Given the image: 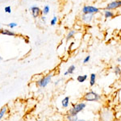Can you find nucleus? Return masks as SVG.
<instances>
[{
	"mask_svg": "<svg viewBox=\"0 0 121 121\" xmlns=\"http://www.w3.org/2000/svg\"><path fill=\"white\" fill-rule=\"evenodd\" d=\"M0 29H1V27H0Z\"/></svg>",
	"mask_w": 121,
	"mask_h": 121,
	"instance_id": "32",
	"label": "nucleus"
},
{
	"mask_svg": "<svg viewBox=\"0 0 121 121\" xmlns=\"http://www.w3.org/2000/svg\"><path fill=\"white\" fill-rule=\"evenodd\" d=\"M76 69V67L74 65H70L69 68H68L67 69V72L69 73V74H73V73H74V70Z\"/></svg>",
	"mask_w": 121,
	"mask_h": 121,
	"instance_id": "16",
	"label": "nucleus"
},
{
	"mask_svg": "<svg viewBox=\"0 0 121 121\" xmlns=\"http://www.w3.org/2000/svg\"><path fill=\"white\" fill-rule=\"evenodd\" d=\"M0 33L1 34H3V35H7V36H15V32H11V31H9V30H2L1 32H0Z\"/></svg>",
	"mask_w": 121,
	"mask_h": 121,
	"instance_id": "12",
	"label": "nucleus"
},
{
	"mask_svg": "<svg viewBox=\"0 0 121 121\" xmlns=\"http://www.w3.org/2000/svg\"><path fill=\"white\" fill-rule=\"evenodd\" d=\"M86 104L84 102L76 103V104H72V107L69 110L68 114L70 115V116H78V114L79 112H82L84 109L86 108Z\"/></svg>",
	"mask_w": 121,
	"mask_h": 121,
	"instance_id": "1",
	"label": "nucleus"
},
{
	"mask_svg": "<svg viewBox=\"0 0 121 121\" xmlns=\"http://www.w3.org/2000/svg\"><path fill=\"white\" fill-rule=\"evenodd\" d=\"M69 100H70V98L69 96H66L61 101V106L63 108H68L69 106Z\"/></svg>",
	"mask_w": 121,
	"mask_h": 121,
	"instance_id": "8",
	"label": "nucleus"
},
{
	"mask_svg": "<svg viewBox=\"0 0 121 121\" xmlns=\"http://www.w3.org/2000/svg\"><path fill=\"white\" fill-rule=\"evenodd\" d=\"M66 120H67V121H77L78 119V116H70V115L68 114L67 116H66Z\"/></svg>",
	"mask_w": 121,
	"mask_h": 121,
	"instance_id": "14",
	"label": "nucleus"
},
{
	"mask_svg": "<svg viewBox=\"0 0 121 121\" xmlns=\"http://www.w3.org/2000/svg\"><path fill=\"white\" fill-rule=\"evenodd\" d=\"M42 20H44V21H45V19H46V17L45 16H42Z\"/></svg>",
	"mask_w": 121,
	"mask_h": 121,
	"instance_id": "25",
	"label": "nucleus"
},
{
	"mask_svg": "<svg viewBox=\"0 0 121 121\" xmlns=\"http://www.w3.org/2000/svg\"><path fill=\"white\" fill-rule=\"evenodd\" d=\"M87 121H92V120H87Z\"/></svg>",
	"mask_w": 121,
	"mask_h": 121,
	"instance_id": "28",
	"label": "nucleus"
},
{
	"mask_svg": "<svg viewBox=\"0 0 121 121\" xmlns=\"http://www.w3.org/2000/svg\"><path fill=\"white\" fill-rule=\"evenodd\" d=\"M95 81H96V74L91 73V76H90V86H94L95 85Z\"/></svg>",
	"mask_w": 121,
	"mask_h": 121,
	"instance_id": "11",
	"label": "nucleus"
},
{
	"mask_svg": "<svg viewBox=\"0 0 121 121\" xmlns=\"http://www.w3.org/2000/svg\"><path fill=\"white\" fill-rule=\"evenodd\" d=\"M37 121H41V120H37Z\"/></svg>",
	"mask_w": 121,
	"mask_h": 121,
	"instance_id": "31",
	"label": "nucleus"
},
{
	"mask_svg": "<svg viewBox=\"0 0 121 121\" xmlns=\"http://www.w3.org/2000/svg\"><path fill=\"white\" fill-rule=\"evenodd\" d=\"M30 10L32 11V14L34 18H37L40 13H41V11H40V10L38 7H32Z\"/></svg>",
	"mask_w": 121,
	"mask_h": 121,
	"instance_id": "7",
	"label": "nucleus"
},
{
	"mask_svg": "<svg viewBox=\"0 0 121 121\" xmlns=\"http://www.w3.org/2000/svg\"><path fill=\"white\" fill-rule=\"evenodd\" d=\"M52 77H53V74H52V73H50V74H48V75L44 76V77L41 78L40 80H38L36 83H37V85L40 87L44 88V87H46L49 84Z\"/></svg>",
	"mask_w": 121,
	"mask_h": 121,
	"instance_id": "3",
	"label": "nucleus"
},
{
	"mask_svg": "<svg viewBox=\"0 0 121 121\" xmlns=\"http://www.w3.org/2000/svg\"><path fill=\"white\" fill-rule=\"evenodd\" d=\"M115 15V13L113 11H110V10H105L104 11V17L106 19H110L112 18Z\"/></svg>",
	"mask_w": 121,
	"mask_h": 121,
	"instance_id": "9",
	"label": "nucleus"
},
{
	"mask_svg": "<svg viewBox=\"0 0 121 121\" xmlns=\"http://www.w3.org/2000/svg\"><path fill=\"white\" fill-rule=\"evenodd\" d=\"M68 74H69V73H68L67 71H65V73H64V76H67Z\"/></svg>",
	"mask_w": 121,
	"mask_h": 121,
	"instance_id": "24",
	"label": "nucleus"
},
{
	"mask_svg": "<svg viewBox=\"0 0 121 121\" xmlns=\"http://www.w3.org/2000/svg\"><path fill=\"white\" fill-rule=\"evenodd\" d=\"M8 26L11 28H15V27H16L17 24L15 23H9V24H8Z\"/></svg>",
	"mask_w": 121,
	"mask_h": 121,
	"instance_id": "21",
	"label": "nucleus"
},
{
	"mask_svg": "<svg viewBox=\"0 0 121 121\" xmlns=\"http://www.w3.org/2000/svg\"><path fill=\"white\" fill-rule=\"evenodd\" d=\"M47 121H51V120H47Z\"/></svg>",
	"mask_w": 121,
	"mask_h": 121,
	"instance_id": "30",
	"label": "nucleus"
},
{
	"mask_svg": "<svg viewBox=\"0 0 121 121\" xmlns=\"http://www.w3.org/2000/svg\"><path fill=\"white\" fill-rule=\"evenodd\" d=\"M87 78H88V75H86V74L79 75L77 77V81L80 83H82V82H85L87 80Z\"/></svg>",
	"mask_w": 121,
	"mask_h": 121,
	"instance_id": "10",
	"label": "nucleus"
},
{
	"mask_svg": "<svg viewBox=\"0 0 121 121\" xmlns=\"http://www.w3.org/2000/svg\"><path fill=\"white\" fill-rule=\"evenodd\" d=\"M77 121H87V120H78Z\"/></svg>",
	"mask_w": 121,
	"mask_h": 121,
	"instance_id": "26",
	"label": "nucleus"
},
{
	"mask_svg": "<svg viewBox=\"0 0 121 121\" xmlns=\"http://www.w3.org/2000/svg\"><path fill=\"white\" fill-rule=\"evenodd\" d=\"M74 34H75V31H74V30L69 31V33L67 34V36H66V40H70V39H71L73 36H74Z\"/></svg>",
	"mask_w": 121,
	"mask_h": 121,
	"instance_id": "15",
	"label": "nucleus"
},
{
	"mask_svg": "<svg viewBox=\"0 0 121 121\" xmlns=\"http://www.w3.org/2000/svg\"><path fill=\"white\" fill-rule=\"evenodd\" d=\"M3 60V58H2V56H0V61H1V60Z\"/></svg>",
	"mask_w": 121,
	"mask_h": 121,
	"instance_id": "27",
	"label": "nucleus"
},
{
	"mask_svg": "<svg viewBox=\"0 0 121 121\" xmlns=\"http://www.w3.org/2000/svg\"><path fill=\"white\" fill-rule=\"evenodd\" d=\"M5 11L7 13H11V7H5Z\"/></svg>",
	"mask_w": 121,
	"mask_h": 121,
	"instance_id": "22",
	"label": "nucleus"
},
{
	"mask_svg": "<svg viewBox=\"0 0 121 121\" xmlns=\"http://www.w3.org/2000/svg\"><path fill=\"white\" fill-rule=\"evenodd\" d=\"M48 11H49V7H48V5H46L45 7L43 8V11H42V13L44 15H47L48 13Z\"/></svg>",
	"mask_w": 121,
	"mask_h": 121,
	"instance_id": "18",
	"label": "nucleus"
},
{
	"mask_svg": "<svg viewBox=\"0 0 121 121\" xmlns=\"http://www.w3.org/2000/svg\"><path fill=\"white\" fill-rule=\"evenodd\" d=\"M94 18V15H91V14H83L82 15V20L83 22L86 23H89L92 21V19Z\"/></svg>",
	"mask_w": 121,
	"mask_h": 121,
	"instance_id": "6",
	"label": "nucleus"
},
{
	"mask_svg": "<svg viewBox=\"0 0 121 121\" xmlns=\"http://www.w3.org/2000/svg\"><path fill=\"white\" fill-rule=\"evenodd\" d=\"M100 95L95 91H89L83 97V100L86 102H98L100 100Z\"/></svg>",
	"mask_w": 121,
	"mask_h": 121,
	"instance_id": "2",
	"label": "nucleus"
},
{
	"mask_svg": "<svg viewBox=\"0 0 121 121\" xmlns=\"http://www.w3.org/2000/svg\"><path fill=\"white\" fill-rule=\"evenodd\" d=\"M120 32H121V28H120Z\"/></svg>",
	"mask_w": 121,
	"mask_h": 121,
	"instance_id": "29",
	"label": "nucleus"
},
{
	"mask_svg": "<svg viewBox=\"0 0 121 121\" xmlns=\"http://www.w3.org/2000/svg\"><path fill=\"white\" fill-rule=\"evenodd\" d=\"M117 61H118V62H121V56H120V57L117 58Z\"/></svg>",
	"mask_w": 121,
	"mask_h": 121,
	"instance_id": "23",
	"label": "nucleus"
},
{
	"mask_svg": "<svg viewBox=\"0 0 121 121\" xmlns=\"http://www.w3.org/2000/svg\"><path fill=\"white\" fill-rule=\"evenodd\" d=\"M114 73H115V74L117 75V76L121 74V69L120 68V66H116V67H115Z\"/></svg>",
	"mask_w": 121,
	"mask_h": 121,
	"instance_id": "17",
	"label": "nucleus"
},
{
	"mask_svg": "<svg viewBox=\"0 0 121 121\" xmlns=\"http://www.w3.org/2000/svg\"><path fill=\"white\" fill-rule=\"evenodd\" d=\"M91 60V56H86L85 58H84V60H83V63L84 64H86V63H87V62H89V60Z\"/></svg>",
	"mask_w": 121,
	"mask_h": 121,
	"instance_id": "20",
	"label": "nucleus"
},
{
	"mask_svg": "<svg viewBox=\"0 0 121 121\" xmlns=\"http://www.w3.org/2000/svg\"><path fill=\"white\" fill-rule=\"evenodd\" d=\"M99 12V9L98 7H95L94 6H84L82 8L83 14H96Z\"/></svg>",
	"mask_w": 121,
	"mask_h": 121,
	"instance_id": "4",
	"label": "nucleus"
},
{
	"mask_svg": "<svg viewBox=\"0 0 121 121\" xmlns=\"http://www.w3.org/2000/svg\"><path fill=\"white\" fill-rule=\"evenodd\" d=\"M56 22H57V17L54 16L53 18L51 19V22H50V23H51V25H52V26H53V25L56 24Z\"/></svg>",
	"mask_w": 121,
	"mask_h": 121,
	"instance_id": "19",
	"label": "nucleus"
},
{
	"mask_svg": "<svg viewBox=\"0 0 121 121\" xmlns=\"http://www.w3.org/2000/svg\"><path fill=\"white\" fill-rule=\"evenodd\" d=\"M7 107H3L2 109L0 110V120L3 119V117L5 116V114L7 113Z\"/></svg>",
	"mask_w": 121,
	"mask_h": 121,
	"instance_id": "13",
	"label": "nucleus"
},
{
	"mask_svg": "<svg viewBox=\"0 0 121 121\" xmlns=\"http://www.w3.org/2000/svg\"><path fill=\"white\" fill-rule=\"evenodd\" d=\"M120 7H121V0H116V1L108 3L105 10H110V11H112V10L118 9Z\"/></svg>",
	"mask_w": 121,
	"mask_h": 121,
	"instance_id": "5",
	"label": "nucleus"
}]
</instances>
